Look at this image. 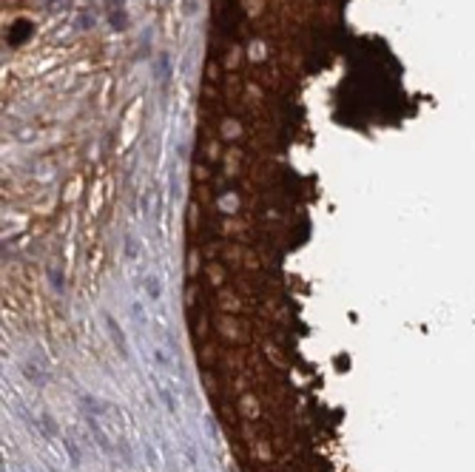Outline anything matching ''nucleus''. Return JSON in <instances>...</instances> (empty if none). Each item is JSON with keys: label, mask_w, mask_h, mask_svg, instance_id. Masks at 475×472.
<instances>
[{"label": "nucleus", "mask_w": 475, "mask_h": 472, "mask_svg": "<svg viewBox=\"0 0 475 472\" xmlns=\"http://www.w3.org/2000/svg\"><path fill=\"white\" fill-rule=\"evenodd\" d=\"M105 325H108V333H111V339H114L117 350H120V356L128 358V356H131V353H128V342H125V333L120 330V325L114 322V316H108V313H105Z\"/></svg>", "instance_id": "obj_1"}, {"label": "nucleus", "mask_w": 475, "mask_h": 472, "mask_svg": "<svg viewBox=\"0 0 475 472\" xmlns=\"http://www.w3.org/2000/svg\"><path fill=\"white\" fill-rule=\"evenodd\" d=\"M88 427H91V432H94V438H97V444L103 447V452H114V447H111V441H108V435L103 432V427L97 424V415H88Z\"/></svg>", "instance_id": "obj_2"}, {"label": "nucleus", "mask_w": 475, "mask_h": 472, "mask_svg": "<svg viewBox=\"0 0 475 472\" xmlns=\"http://www.w3.org/2000/svg\"><path fill=\"white\" fill-rule=\"evenodd\" d=\"M145 290H148V296H151L154 302H160V299H163V287H160V279L148 276V279H145Z\"/></svg>", "instance_id": "obj_3"}, {"label": "nucleus", "mask_w": 475, "mask_h": 472, "mask_svg": "<svg viewBox=\"0 0 475 472\" xmlns=\"http://www.w3.org/2000/svg\"><path fill=\"white\" fill-rule=\"evenodd\" d=\"M154 384H157V381H154ZM157 392H160L163 404L168 407V412H171V415H177V401H174V395H171V392L165 390V387H160V384H157Z\"/></svg>", "instance_id": "obj_4"}, {"label": "nucleus", "mask_w": 475, "mask_h": 472, "mask_svg": "<svg viewBox=\"0 0 475 472\" xmlns=\"http://www.w3.org/2000/svg\"><path fill=\"white\" fill-rule=\"evenodd\" d=\"M63 444H66V450H68V458H71V464H74V467H80V461H83V458H80V450H77V447H74L71 441H63Z\"/></svg>", "instance_id": "obj_5"}, {"label": "nucleus", "mask_w": 475, "mask_h": 472, "mask_svg": "<svg viewBox=\"0 0 475 472\" xmlns=\"http://www.w3.org/2000/svg\"><path fill=\"white\" fill-rule=\"evenodd\" d=\"M23 370H26V375H29L32 381H37V384H43V375L37 373V367H34V364H23Z\"/></svg>", "instance_id": "obj_6"}, {"label": "nucleus", "mask_w": 475, "mask_h": 472, "mask_svg": "<svg viewBox=\"0 0 475 472\" xmlns=\"http://www.w3.org/2000/svg\"><path fill=\"white\" fill-rule=\"evenodd\" d=\"M143 447H145L148 464H151V470H154V467H157V464H160V461H157V452H154V450H151V447H148V444H143Z\"/></svg>", "instance_id": "obj_7"}]
</instances>
